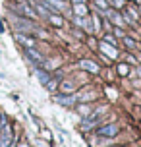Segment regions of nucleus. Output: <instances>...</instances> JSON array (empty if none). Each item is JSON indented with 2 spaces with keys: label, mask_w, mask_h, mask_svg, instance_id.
<instances>
[{
  "label": "nucleus",
  "mask_w": 141,
  "mask_h": 147,
  "mask_svg": "<svg viewBox=\"0 0 141 147\" xmlns=\"http://www.w3.org/2000/svg\"><path fill=\"white\" fill-rule=\"evenodd\" d=\"M25 54H27V58H31V62H33L35 66L45 64V58H43V56H41V54H39L35 49H33V47H27V49H25Z\"/></svg>",
  "instance_id": "f257e3e1"
},
{
  "label": "nucleus",
  "mask_w": 141,
  "mask_h": 147,
  "mask_svg": "<svg viewBox=\"0 0 141 147\" xmlns=\"http://www.w3.org/2000/svg\"><path fill=\"white\" fill-rule=\"evenodd\" d=\"M14 27L15 29H21V31H39L35 25H31V23H27L25 20H14Z\"/></svg>",
  "instance_id": "f03ea898"
},
{
  "label": "nucleus",
  "mask_w": 141,
  "mask_h": 147,
  "mask_svg": "<svg viewBox=\"0 0 141 147\" xmlns=\"http://www.w3.org/2000/svg\"><path fill=\"white\" fill-rule=\"evenodd\" d=\"M116 132H118V128L114 124H106L103 128H99V136H106V138H114Z\"/></svg>",
  "instance_id": "7ed1b4c3"
},
{
  "label": "nucleus",
  "mask_w": 141,
  "mask_h": 147,
  "mask_svg": "<svg viewBox=\"0 0 141 147\" xmlns=\"http://www.w3.org/2000/svg\"><path fill=\"white\" fill-rule=\"evenodd\" d=\"M8 143H10V126L4 124L2 134H0V147H8Z\"/></svg>",
  "instance_id": "20e7f679"
},
{
  "label": "nucleus",
  "mask_w": 141,
  "mask_h": 147,
  "mask_svg": "<svg viewBox=\"0 0 141 147\" xmlns=\"http://www.w3.org/2000/svg\"><path fill=\"white\" fill-rule=\"evenodd\" d=\"M101 51L103 52H106V56H110V58H116L118 56V51H116V47H110L108 43H101Z\"/></svg>",
  "instance_id": "39448f33"
},
{
  "label": "nucleus",
  "mask_w": 141,
  "mask_h": 147,
  "mask_svg": "<svg viewBox=\"0 0 141 147\" xmlns=\"http://www.w3.org/2000/svg\"><path fill=\"white\" fill-rule=\"evenodd\" d=\"M79 66H81L83 70H87V72H93V74L99 72V66H97L95 62H91V60H81V62H79Z\"/></svg>",
  "instance_id": "423d86ee"
},
{
  "label": "nucleus",
  "mask_w": 141,
  "mask_h": 147,
  "mask_svg": "<svg viewBox=\"0 0 141 147\" xmlns=\"http://www.w3.org/2000/svg\"><path fill=\"white\" fill-rule=\"evenodd\" d=\"M56 103H60V105H64V107H72L74 105V97H64V95H58L56 99H54Z\"/></svg>",
  "instance_id": "0eeeda50"
},
{
  "label": "nucleus",
  "mask_w": 141,
  "mask_h": 147,
  "mask_svg": "<svg viewBox=\"0 0 141 147\" xmlns=\"http://www.w3.org/2000/svg\"><path fill=\"white\" fill-rule=\"evenodd\" d=\"M15 37H17V41L23 43L25 47H33V45H35V43H33V39H27V35H23V33H17Z\"/></svg>",
  "instance_id": "6e6552de"
},
{
  "label": "nucleus",
  "mask_w": 141,
  "mask_h": 147,
  "mask_svg": "<svg viewBox=\"0 0 141 147\" xmlns=\"http://www.w3.org/2000/svg\"><path fill=\"white\" fill-rule=\"evenodd\" d=\"M75 14H77V16H85V14H87V8H85L83 2H77V6H75Z\"/></svg>",
  "instance_id": "1a4fd4ad"
},
{
  "label": "nucleus",
  "mask_w": 141,
  "mask_h": 147,
  "mask_svg": "<svg viewBox=\"0 0 141 147\" xmlns=\"http://www.w3.org/2000/svg\"><path fill=\"white\" fill-rule=\"evenodd\" d=\"M110 14V18H112V22L116 23V25H124V20H122V16H118V14H114V12H108Z\"/></svg>",
  "instance_id": "9d476101"
},
{
  "label": "nucleus",
  "mask_w": 141,
  "mask_h": 147,
  "mask_svg": "<svg viewBox=\"0 0 141 147\" xmlns=\"http://www.w3.org/2000/svg\"><path fill=\"white\" fill-rule=\"evenodd\" d=\"M37 78H39V81H41V83H43V85H45V83H48V76H46L45 72H41V70H37Z\"/></svg>",
  "instance_id": "9b49d317"
},
{
  "label": "nucleus",
  "mask_w": 141,
  "mask_h": 147,
  "mask_svg": "<svg viewBox=\"0 0 141 147\" xmlns=\"http://www.w3.org/2000/svg\"><path fill=\"white\" fill-rule=\"evenodd\" d=\"M48 20H50V22L54 23V25H58V27L62 25V18H60V16H54V14H50V16H48Z\"/></svg>",
  "instance_id": "f8f14e48"
},
{
  "label": "nucleus",
  "mask_w": 141,
  "mask_h": 147,
  "mask_svg": "<svg viewBox=\"0 0 141 147\" xmlns=\"http://www.w3.org/2000/svg\"><path fill=\"white\" fill-rule=\"evenodd\" d=\"M46 2H48V4H50L52 8H56V10H62V2H60V0H46Z\"/></svg>",
  "instance_id": "ddd939ff"
},
{
  "label": "nucleus",
  "mask_w": 141,
  "mask_h": 147,
  "mask_svg": "<svg viewBox=\"0 0 141 147\" xmlns=\"http://www.w3.org/2000/svg\"><path fill=\"white\" fill-rule=\"evenodd\" d=\"M118 72H120V76H128V64H120Z\"/></svg>",
  "instance_id": "4468645a"
},
{
  "label": "nucleus",
  "mask_w": 141,
  "mask_h": 147,
  "mask_svg": "<svg viewBox=\"0 0 141 147\" xmlns=\"http://www.w3.org/2000/svg\"><path fill=\"white\" fill-rule=\"evenodd\" d=\"M104 43H108V45H114V37H112V35H104Z\"/></svg>",
  "instance_id": "2eb2a0df"
},
{
  "label": "nucleus",
  "mask_w": 141,
  "mask_h": 147,
  "mask_svg": "<svg viewBox=\"0 0 141 147\" xmlns=\"http://www.w3.org/2000/svg\"><path fill=\"white\" fill-rule=\"evenodd\" d=\"M97 4L103 8V10H106V0H97Z\"/></svg>",
  "instance_id": "dca6fc26"
},
{
  "label": "nucleus",
  "mask_w": 141,
  "mask_h": 147,
  "mask_svg": "<svg viewBox=\"0 0 141 147\" xmlns=\"http://www.w3.org/2000/svg\"><path fill=\"white\" fill-rule=\"evenodd\" d=\"M124 43H126V47H134V41H132V39H126Z\"/></svg>",
  "instance_id": "f3484780"
}]
</instances>
